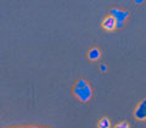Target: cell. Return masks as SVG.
<instances>
[{
    "instance_id": "6da1fadb",
    "label": "cell",
    "mask_w": 146,
    "mask_h": 128,
    "mask_svg": "<svg viewBox=\"0 0 146 128\" xmlns=\"http://www.w3.org/2000/svg\"><path fill=\"white\" fill-rule=\"evenodd\" d=\"M73 94L82 103H88L93 98V89L85 79H78L73 85Z\"/></svg>"
},
{
    "instance_id": "7a4b0ae2",
    "label": "cell",
    "mask_w": 146,
    "mask_h": 128,
    "mask_svg": "<svg viewBox=\"0 0 146 128\" xmlns=\"http://www.w3.org/2000/svg\"><path fill=\"white\" fill-rule=\"evenodd\" d=\"M129 13L130 12L128 10H119V9H117V7L111 9L110 16H112L116 20V28L119 29L124 26V22H125L127 18L129 17Z\"/></svg>"
},
{
    "instance_id": "3957f363",
    "label": "cell",
    "mask_w": 146,
    "mask_h": 128,
    "mask_svg": "<svg viewBox=\"0 0 146 128\" xmlns=\"http://www.w3.org/2000/svg\"><path fill=\"white\" fill-rule=\"evenodd\" d=\"M134 117L139 121L146 120V99L141 100L134 110Z\"/></svg>"
},
{
    "instance_id": "277c9868",
    "label": "cell",
    "mask_w": 146,
    "mask_h": 128,
    "mask_svg": "<svg viewBox=\"0 0 146 128\" xmlns=\"http://www.w3.org/2000/svg\"><path fill=\"white\" fill-rule=\"evenodd\" d=\"M102 27L106 31H113L116 28V20L112 16L105 17V20L102 21Z\"/></svg>"
},
{
    "instance_id": "5b68a950",
    "label": "cell",
    "mask_w": 146,
    "mask_h": 128,
    "mask_svg": "<svg viewBox=\"0 0 146 128\" xmlns=\"http://www.w3.org/2000/svg\"><path fill=\"white\" fill-rule=\"evenodd\" d=\"M100 56H101V51H100L99 49H96V48L90 49L89 53H88V57H89V60H91V61L98 60V59H100Z\"/></svg>"
},
{
    "instance_id": "8992f818",
    "label": "cell",
    "mask_w": 146,
    "mask_h": 128,
    "mask_svg": "<svg viewBox=\"0 0 146 128\" xmlns=\"http://www.w3.org/2000/svg\"><path fill=\"white\" fill-rule=\"evenodd\" d=\"M98 127L99 128H111V122H110V120L107 117H102L101 120L99 121Z\"/></svg>"
},
{
    "instance_id": "52a82bcc",
    "label": "cell",
    "mask_w": 146,
    "mask_h": 128,
    "mask_svg": "<svg viewBox=\"0 0 146 128\" xmlns=\"http://www.w3.org/2000/svg\"><path fill=\"white\" fill-rule=\"evenodd\" d=\"M115 128H129V125H128L127 122H121V123H118V125H116Z\"/></svg>"
},
{
    "instance_id": "ba28073f",
    "label": "cell",
    "mask_w": 146,
    "mask_h": 128,
    "mask_svg": "<svg viewBox=\"0 0 146 128\" xmlns=\"http://www.w3.org/2000/svg\"><path fill=\"white\" fill-rule=\"evenodd\" d=\"M100 70H101L102 72H105V71L107 70V66H106V65H105V63H104V65H101V66H100Z\"/></svg>"
},
{
    "instance_id": "9c48e42d",
    "label": "cell",
    "mask_w": 146,
    "mask_h": 128,
    "mask_svg": "<svg viewBox=\"0 0 146 128\" xmlns=\"http://www.w3.org/2000/svg\"><path fill=\"white\" fill-rule=\"evenodd\" d=\"M144 1H143V0H136V1H135V4H138V5H140V4H143Z\"/></svg>"
},
{
    "instance_id": "30bf717a",
    "label": "cell",
    "mask_w": 146,
    "mask_h": 128,
    "mask_svg": "<svg viewBox=\"0 0 146 128\" xmlns=\"http://www.w3.org/2000/svg\"><path fill=\"white\" fill-rule=\"evenodd\" d=\"M18 128H44V127H18Z\"/></svg>"
}]
</instances>
